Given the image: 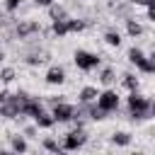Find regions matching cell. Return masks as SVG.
Segmentation results:
<instances>
[{
    "label": "cell",
    "instance_id": "6da1fadb",
    "mask_svg": "<svg viewBox=\"0 0 155 155\" xmlns=\"http://www.w3.org/2000/svg\"><path fill=\"white\" fill-rule=\"evenodd\" d=\"M128 111H131V119H148L153 114V102L148 97H143L138 90H133L128 94Z\"/></svg>",
    "mask_w": 155,
    "mask_h": 155
},
{
    "label": "cell",
    "instance_id": "7a4b0ae2",
    "mask_svg": "<svg viewBox=\"0 0 155 155\" xmlns=\"http://www.w3.org/2000/svg\"><path fill=\"white\" fill-rule=\"evenodd\" d=\"M73 61H75V65H78L80 70L87 73V70H94L102 58H99L97 53H90V51H85V48H78V51L73 53Z\"/></svg>",
    "mask_w": 155,
    "mask_h": 155
},
{
    "label": "cell",
    "instance_id": "3957f363",
    "mask_svg": "<svg viewBox=\"0 0 155 155\" xmlns=\"http://www.w3.org/2000/svg\"><path fill=\"white\" fill-rule=\"evenodd\" d=\"M51 116H53V121H58V124H68V121L75 116V107L68 104L65 99H58V102L51 104Z\"/></svg>",
    "mask_w": 155,
    "mask_h": 155
},
{
    "label": "cell",
    "instance_id": "277c9868",
    "mask_svg": "<svg viewBox=\"0 0 155 155\" xmlns=\"http://www.w3.org/2000/svg\"><path fill=\"white\" fill-rule=\"evenodd\" d=\"M85 143H87V133H85L82 128H75V131H70V133L63 136L61 150H78V148H82Z\"/></svg>",
    "mask_w": 155,
    "mask_h": 155
},
{
    "label": "cell",
    "instance_id": "5b68a950",
    "mask_svg": "<svg viewBox=\"0 0 155 155\" xmlns=\"http://www.w3.org/2000/svg\"><path fill=\"white\" fill-rule=\"evenodd\" d=\"M94 102H97V107H102V109H104L107 114H109V111H116V109H119V94H116L114 90H104V92H99Z\"/></svg>",
    "mask_w": 155,
    "mask_h": 155
},
{
    "label": "cell",
    "instance_id": "8992f818",
    "mask_svg": "<svg viewBox=\"0 0 155 155\" xmlns=\"http://www.w3.org/2000/svg\"><path fill=\"white\" fill-rule=\"evenodd\" d=\"M41 27L36 24V22H31V19H22L17 27H15V31H17V36L19 39H27V36H31V34H36Z\"/></svg>",
    "mask_w": 155,
    "mask_h": 155
},
{
    "label": "cell",
    "instance_id": "52a82bcc",
    "mask_svg": "<svg viewBox=\"0 0 155 155\" xmlns=\"http://www.w3.org/2000/svg\"><path fill=\"white\" fill-rule=\"evenodd\" d=\"M46 82L48 85H63L65 82V70L61 65H51L48 73H46Z\"/></svg>",
    "mask_w": 155,
    "mask_h": 155
},
{
    "label": "cell",
    "instance_id": "ba28073f",
    "mask_svg": "<svg viewBox=\"0 0 155 155\" xmlns=\"http://www.w3.org/2000/svg\"><path fill=\"white\" fill-rule=\"evenodd\" d=\"M68 19V17H65ZM65 19H53V24H51V34L53 36H58V39H63L65 34H68V22Z\"/></svg>",
    "mask_w": 155,
    "mask_h": 155
},
{
    "label": "cell",
    "instance_id": "9c48e42d",
    "mask_svg": "<svg viewBox=\"0 0 155 155\" xmlns=\"http://www.w3.org/2000/svg\"><path fill=\"white\" fill-rule=\"evenodd\" d=\"M97 94H99V90H97V87H92V85H87V87H82V90H80V102H82V104H90V102H94V99H97Z\"/></svg>",
    "mask_w": 155,
    "mask_h": 155
},
{
    "label": "cell",
    "instance_id": "30bf717a",
    "mask_svg": "<svg viewBox=\"0 0 155 155\" xmlns=\"http://www.w3.org/2000/svg\"><path fill=\"white\" fill-rule=\"evenodd\" d=\"M48 17H51V22H53V19H65V17H68V12H65V7H63V5L51 2V5H48Z\"/></svg>",
    "mask_w": 155,
    "mask_h": 155
},
{
    "label": "cell",
    "instance_id": "8fae6325",
    "mask_svg": "<svg viewBox=\"0 0 155 155\" xmlns=\"http://www.w3.org/2000/svg\"><path fill=\"white\" fill-rule=\"evenodd\" d=\"M34 121H36V126L39 128H51L56 121H53V116H51V111H41L39 116H34Z\"/></svg>",
    "mask_w": 155,
    "mask_h": 155
},
{
    "label": "cell",
    "instance_id": "7c38bea8",
    "mask_svg": "<svg viewBox=\"0 0 155 155\" xmlns=\"http://www.w3.org/2000/svg\"><path fill=\"white\" fill-rule=\"evenodd\" d=\"M104 41H107V46L119 48V44H121V34H119V31H114V29H109V31H104Z\"/></svg>",
    "mask_w": 155,
    "mask_h": 155
},
{
    "label": "cell",
    "instance_id": "4fadbf2b",
    "mask_svg": "<svg viewBox=\"0 0 155 155\" xmlns=\"http://www.w3.org/2000/svg\"><path fill=\"white\" fill-rule=\"evenodd\" d=\"M87 114H90V119H94V121H102V119H107V111H104L102 107H94L92 102L87 104Z\"/></svg>",
    "mask_w": 155,
    "mask_h": 155
},
{
    "label": "cell",
    "instance_id": "5bb4252c",
    "mask_svg": "<svg viewBox=\"0 0 155 155\" xmlns=\"http://www.w3.org/2000/svg\"><path fill=\"white\" fill-rule=\"evenodd\" d=\"M111 143H114V145H128V143H131V133H128V131H116V133L111 136Z\"/></svg>",
    "mask_w": 155,
    "mask_h": 155
},
{
    "label": "cell",
    "instance_id": "9a60e30c",
    "mask_svg": "<svg viewBox=\"0 0 155 155\" xmlns=\"http://www.w3.org/2000/svg\"><path fill=\"white\" fill-rule=\"evenodd\" d=\"M126 31H128V36H133V39H136V36H140V34H143V27H140L136 19H126Z\"/></svg>",
    "mask_w": 155,
    "mask_h": 155
},
{
    "label": "cell",
    "instance_id": "2e32d148",
    "mask_svg": "<svg viewBox=\"0 0 155 155\" xmlns=\"http://www.w3.org/2000/svg\"><path fill=\"white\" fill-rule=\"evenodd\" d=\"M124 87H126L128 92L138 90V78H136L133 73H126V75H124Z\"/></svg>",
    "mask_w": 155,
    "mask_h": 155
},
{
    "label": "cell",
    "instance_id": "e0dca14e",
    "mask_svg": "<svg viewBox=\"0 0 155 155\" xmlns=\"http://www.w3.org/2000/svg\"><path fill=\"white\" fill-rule=\"evenodd\" d=\"M114 80H116V75H114L111 68H104V70L99 73V82H102V85H111Z\"/></svg>",
    "mask_w": 155,
    "mask_h": 155
},
{
    "label": "cell",
    "instance_id": "ac0fdd59",
    "mask_svg": "<svg viewBox=\"0 0 155 155\" xmlns=\"http://www.w3.org/2000/svg\"><path fill=\"white\" fill-rule=\"evenodd\" d=\"M12 150L15 153H27V140L22 136H12Z\"/></svg>",
    "mask_w": 155,
    "mask_h": 155
},
{
    "label": "cell",
    "instance_id": "d6986e66",
    "mask_svg": "<svg viewBox=\"0 0 155 155\" xmlns=\"http://www.w3.org/2000/svg\"><path fill=\"white\" fill-rule=\"evenodd\" d=\"M65 22H68V34L70 31H82V27H85V22L82 19H75V17H68Z\"/></svg>",
    "mask_w": 155,
    "mask_h": 155
},
{
    "label": "cell",
    "instance_id": "ffe728a7",
    "mask_svg": "<svg viewBox=\"0 0 155 155\" xmlns=\"http://www.w3.org/2000/svg\"><path fill=\"white\" fill-rule=\"evenodd\" d=\"M143 56H145V53H143L140 48H136V46H133V48H128V61H131L133 65H136V63H138V61H140Z\"/></svg>",
    "mask_w": 155,
    "mask_h": 155
},
{
    "label": "cell",
    "instance_id": "44dd1931",
    "mask_svg": "<svg viewBox=\"0 0 155 155\" xmlns=\"http://www.w3.org/2000/svg\"><path fill=\"white\" fill-rule=\"evenodd\" d=\"M15 78H17V75H15V70H12V68H2V70H0V80H2L5 85H7V82H12Z\"/></svg>",
    "mask_w": 155,
    "mask_h": 155
},
{
    "label": "cell",
    "instance_id": "7402d4cb",
    "mask_svg": "<svg viewBox=\"0 0 155 155\" xmlns=\"http://www.w3.org/2000/svg\"><path fill=\"white\" fill-rule=\"evenodd\" d=\"M44 148H46L48 153H61V143L53 140V138H46V140H44Z\"/></svg>",
    "mask_w": 155,
    "mask_h": 155
},
{
    "label": "cell",
    "instance_id": "603a6c76",
    "mask_svg": "<svg viewBox=\"0 0 155 155\" xmlns=\"http://www.w3.org/2000/svg\"><path fill=\"white\" fill-rule=\"evenodd\" d=\"M19 5H22V0H5V10H7V12L19 10Z\"/></svg>",
    "mask_w": 155,
    "mask_h": 155
},
{
    "label": "cell",
    "instance_id": "cb8c5ba5",
    "mask_svg": "<svg viewBox=\"0 0 155 155\" xmlns=\"http://www.w3.org/2000/svg\"><path fill=\"white\" fill-rule=\"evenodd\" d=\"M51 2H53V0H34V5H36V7H48Z\"/></svg>",
    "mask_w": 155,
    "mask_h": 155
},
{
    "label": "cell",
    "instance_id": "d4e9b609",
    "mask_svg": "<svg viewBox=\"0 0 155 155\" xmlns=\"http://www.w3.org/2000/svg\"><path fill=\"white\" fill-rule=\"evenodd\" d=\"M0 61H5V51L2 48H0Z\"/></svg>",
    "mask_w": 155,
    "mask_h": 155
},
{
    "label": "cell",
    "instance_id": "484cf974",
    "mask_svg": "<svg viewBox=\"0 0 155 155\" xmlns=\"http://www.w3.org/2000/svg\"><path fill=\"white\" fill-rule=\"evenodd\" d=\"M2 22H5V17H2V15H0V27H2Z\"/></svg>",
    "mask_w": 155,
    "mask_h": 155
}]
</instances>
